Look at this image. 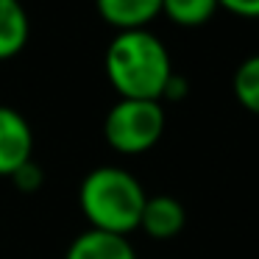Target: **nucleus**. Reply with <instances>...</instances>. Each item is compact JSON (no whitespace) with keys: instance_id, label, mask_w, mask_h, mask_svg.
Wrapping results in <instances>:
<instances>
[{"instance_id":"nucleus-1","label":"nucleus","mask_w":259,"mask_h":259,"mask_svg":"<svg viewBox=\"0 0 259 259\" xmlns=\"http://www.w3.org/2000/svg\"><path fill=\"white\" fill-rule=\"evenodd\" d=\"M106 75L120 98L131 101H159L173 75V62L156 34L140 31H117L106 48Z\"/></svg>"},{"instance_id":"nucleus-2","label":"nucleus","mask_w":259,"mask_h":259,"mask_svg":"<svg viewBox=\"0 0 259 259\" xmlns=\"http://www.w3.org/2000/svg\"><path fill=\"white\" fill-rule=\"evenodd\" d=\"M145 201L142 184L123 167H95L78 187V203L90 229L106 234L128 237L140 229Z\"/></svg>"},{"instance_id":"nucleus-3","label":"nucleus","mask_w":259,"mask_h":259,"mask_svg":"<svg viewBox=\"0 0 259 259\" xmlns=\"http://www.w3.org/2000/svg\"><path fill=\"white\" fill-rule=\"evenodd\" d=\"M164 134V109L159 101L120 98L103 120V137L109 148L125 156L145 153Z\"/></svg>"},{"instance_id":"nucleus-4","label":"nucleus","mask_w":259,"mask_h":259,"mask_svg":"<svg viewBox=\"0 0 259 259\" xmlns=\"http://www.w3.org/2000/svg\"><path fill=\"white\" fill-rule=\"evenodd\" d=\"M34 159L31 123L12 106H0V176L12 179L25 162Z\"/></svg>"},{"instance_id":"nucleus-5","label":"nucleus","mask_w":259,"mask_h":259,"mask_svg":"<svg viewBox=\"0 0 259 259\" xmlns=\"http://www.w3.org/2000/svg\"><path fill=\"white\" fill-rule=\"evenodd\" d=\"M187 223V212L181 206L179 198L173 195H153L145 201L140 218V229L153 240H173L176 234H181Z\"/></svg>"},{"instance_id":"nucleus-6","label":"nucleus","mask_w":259,"mask_h":259,"mask_svg":"<svg viewBox=\"0 0 259 259\" xmlns=\"http://www.w3.org/2000/svg\"><path fill=\"white\" fill-rule=\"evenodd\" d=\"M95 9L117 31H140L162 14V0H95Z\"/></svg>"},{"instance_id":"nucleus-7","label":"nucleus","mask_w":259,"mask_h":259,"mask_svg":"<svg viewBox=\"0 0 259 259\" xmlns=\"http://www.w3.org/2000/svg\"><path fill=\"white\" fill-rule=\"evenodd\" d=\"M64 259H137V253L128 237L90 229L70 242Z\"/></svg>"},{"instance_id":"nucleus-8","label":"nucleus","mask_w":259,"mask_h":259,"mask_svg":"<svg viewBox=\"0 0 259 259\" xmlns=\"http://www.w3.org/2000/svg\"><path fill=\"white\" fill-rule=\"evenodd\" d=\"M31 36V20L20 0H0V62L14 59Z\"/></svg>"},{"instance_id":"nucleus-9","label":"nucleus","mask_w":259,"mask_h":259,"mask_svg":"<svg viewBox=\"0 0 259 259\" xmlns=\"http://www.w3.org/2000/svg\"><path fill=\"white\" fill-rule=\"evenodd\" d=\"M218 9V0H162V14L176 25H203Z\"/></svg>"},{"instance_id":"nucleus-10","label":"nucleus","mask_w":259,"mask_h":259,"mask_svg":"<svg viewBox=\"0 0 259 259\" xmlns=\"http://www.w3.org/2000/svg\"><path fill=\"white\" fill-rule=\"evenodd\" d=\"M234 98L248 109L259 114V53L242 59L240 67L234 70Z\"/></svg>"},{"instance_id":"nucleus-11","label":"nucleus","mask_w":259,"mask_h":259,"mask_svg":"<svg viewBox=\"0 0 259 259\" xmlns=\"http://www.w3.org/2000/svg\"><path fill=\"white\" fill-rule=\"evenodd\" d=\"M12 181L20 192H36L42 187V181H45V173H42V167L31 159V162H25L23 167L12 176Z\"/></svg>"},{"instance_id":"nucleus-12","label":"nucleus","mask_w":259,"mask_h":259,"mask_svg":"<svg viewBox=\"0 0 259 259\" xmlns=\"http://www.w3.org/2000/svg\"><path fill=\"white\" fill-rule=\"evenodd\" d=\"M218 6L237 14V17H248V20L259 17V0H218Z\"/></svg>"},{"instance_id":"nucleus-13","label":"nucleus","mask_w":259,"mask_h":259,"mask_svg":"<svg viewBox=\"0 0 259 259\" xmlns=\"http://www.w3.org/2000/svg\"><path fill=\"white\" fill-rule=\"evenodd\" d=\"M187 92H190L187 78L179 73H173L167 81V87H164V92H162V98H167V101H181V98H187Z\"/></svg>"}]
</instances>
